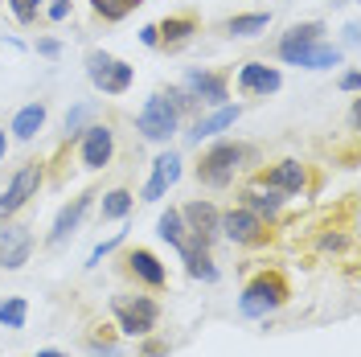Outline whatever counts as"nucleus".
Masks as SVG:
<instances>
[{"mask_svg":"<svg viewBox=\"0 0 361 357\" xmlns=\"http://www.w3.org/2000/svg\"><path fill=\"white\" fill-rule=\"evenodd\" d=\"M288 279L279 275V271H263V275H255L247 288H243V296H238V313L247 316V320H263V316H271L275 308H283L288 304Z\"/></svg>","mask_w":361,"mask_h":357,"instance_id":"f257e3e1","label":"nucleus"},{"mask_svg":"<svg viewBox=\"0 0 361 357\" xmlns=\"http://www.w3.org/2000/svg\"><path fill=\"white\" fill-rule=\"evenodd\" d=\"M250 157H255V148H247V144L218 140V144H214V148L202 157V164H197V177H202L209 189H226V185L234 181V173H238V169H247Z\"/></svg>","mask_w":361,"mask_h":357,"instance_id":"f03ea898","label":"nucleus"},{"mask_svg":"<svg viewBox=\"0 0 361 357\" xmlns=\"http://www.w3.org/2000/svg\"><path fill=\"white\" fill-rule=\"evenodd\" d=\"M111 313L119 320V333L123 337H148L160 320L157 300H148V296H115Z\"/></svg>","mask_w":361,"mask_h":357,"instance_id":"7ed1b4c3","label":"nucleus"},{"mask_svg":"<svg viewBox=\"0 0 361 357\" xmlns=\"http://www.w3.org/2000/svg\"><path fill=\"white\" fill-rule=\"evenodd\" d=\"M87 78L103 90V95H123V90L132 87L135 70L128 66V62L111 58V54H103V49H90L87 54Z\"/></svg>","mask_w":361,"mask_h":357,"instance_id":"20e7f679","label":"nucleus"},{"mask_svg":"<svg viewBox=\"0 0 361 357\" xmlns=\"http://www.w3.org/2000/svg\"><path fill=\"white\" fill-rule=\"evenodd\" d=\"M177 119L180 115L173 111V103L164 95H152V99H144V107L135 115V132L144 135V140H152V144H160V140H169V135L177 132Z\"/></svg>","mask_w":361,"mask_h":357,"instance_id":"39448f33","label":"nucleus"},{"mask_svg":"<svg viewBox=\"0 0 361 357\" xmlns=\"http://www.w3.org/2000/svg\"><path fill=\"white\" fill-rule=\"evenodd\" d=\"M37 189H42V164H25V169H17L13 181H8V189L0 193V218H13L29 198H37Z\"/></svg>","mask_w":361,"mask_h":357,"instance_id":"423d86ee","label":"nucleus"},{"mask_svg":"<svg viewBox=\"0 0 361 357\" xmlns=\"http://www.w3.org/2000/svg\"><path fill=\"white\" fill-rule=\"evenodd\" d=\"M180 222H185V230H189V238L202 243V246H209L218 234H222V214H218L209 201H189V205L180 210Z\"/></svg>","mask_w":361,"mask_h":357,"instance_id":"0eeeda50","label":"nucleus"},{"mask_svg":"<svg viewBox=\"0 0 361 357\" xmlns=\"http://www.w3.org/2000/svg\"><path fill=\"white\" fill-rule=\"evenodd\" d=\"M180 90H185L193 103H205V107H222L226 99H230L226 78L222 74H214V70H189L185 83H180Z\"/></svg>","mask_w":361,"mask_h":357,"instance_id":"6e6552de","label":"nucleus"},{"mask_svg":"<svg viewBox=\"0 0 361 357\" xmlns=\"http://www.w3.org/2000/svg\"><path fill=\"white\" fill-rule=\"evenodd\" d=\"M222 234L230 238V243H238V246H255V243H263V238H267L263 218H259V214H250L247 205L222 214Z\"/></svg>","mask_w":361,"mask_h":357,"instance_id":"1a4fd4ad","label":"nucleus"},{"mask_svg":"<svg viewBox=\"0 0 361 357\" xmlns=\"http://www.w3.org/2000/svg\"><path fill=\"white\" fill-rule=\"evenodd\" d=\"M180 181V157L177 152H160L157 160H152V177L144 181V189H140V198L144 201H160L173 185Z\"/></svg>","mask_w":361,"mask_h":357,"instance_id":"9d476101","label":"nucleus"},{"mask_svg":"<svg viewBox=\"0 0 361 357\" xmlns=\"http://www.w3.org/2000/svg\"><path fill=\"white\" fill-rule=\"evenodd\" d=\"M29 250H33V234L29 226H4L0 230V267L17 271L29 263Z\"/></svg>","mask_w":361,"mask_h":357,"instance_id":"9b49d317","label":"nucleus"},{"mask_svg":"<svg viewBox=\"0 0 361 357\" xmlns=\"http://www.w3.org/2000/svg\"><path fill=\"white\" fill-rule=\"evenodd\" d=\"M115 152V132L107 123H90L82 132V164L87 169H107Z\"/></svg>","mask_w":361,"mask_h":357,"instance_id":"f8f14e48","label":"nucleus"},{"mask_svg":"<svg viewBox=\"0 0 361 357\" xmlns=\"http://www.w3.org/2000/svg\"><path fill=\"white\" fill-rule=\"evenodd\" d=\"M283 87V74L275 66H263V62H247L238 70V90L243 95H275Z\"/></svg>","mask_w":361,"mask_h":357,"instance_id":"ddd939ff","label":"nucleus"},{"mask_svg":"<svg viewBox=\"0 0 361 357\" xmlns=\"http://www.w3.org/2000/svg\"><path fill=\"white\" fill-rule=\"evenodd\" d=\"M238 115H243V107L234 103H222V107H214L209 115H202L197 123H193V132H189V144H202V140H214V135H222L226 128H234L238 123Z\"/></svg>","mask_w":361,"mask_h":357,"instance_id":"4468645a","label":"nucleus"},{"mask_svg":"<svg viewBox=\"0 0 361 357\" xmlns=\"http://www.w3.org/2000/svg\"><path fill=\"white\" fill-rule=\"evenodd\" d=\"M304 164H300V160H279V164H275V169H267V173H263V189H275V193H283V198H288V193H300V189H304Z\"/></svg>","mask_w":361,"mask_h":357,"instance_id":"2eb2a0df","label":"nucleus"},{"mask_svg":"<svg viewBox=\"0 0 361 357\" xmlns=\"http://www.w3.org/2000/svg\"><path fill=\"white\" fill-rule=\"evenodd\" d=\"M90 198H94V193H82V198H74L70 205H62V210H58V218H54V230H49V243H54V246L66 243L70 234L78 230V222L87 218V210H90Z\"/></svg>","mask_w":361,"mask_h":357,"instance_id":"dca6fc26","label":"nucleus"},{"mask_svg":"<svg viewBox=\"0 0 361 357\" xmlns=\"http://www.w3.org/2000/svg\"><path fill=\"white\" fill-rule=\"evenodd\" d=\"M324 42V25L320 21H304V25H292L288 33H283V42H279V58L283 62H292L300 49H308V45Z\"/></svg>","mask_w":361,"mask_h":357,"instance_id":"f3484780","label":"nucleus"},{"mask_svg":"<svg viewBox=\"0 0 361 357\" xmlns=\"http://www.w3.org/2000/svg\"><path fill=\"white\" fill-rule=\"evenodd\" d=\"M177 250H180V259H185V271H189L193 279H205V284H214V279H218V267H214V259H209V246L185 238Z\"/></svg>","mask_w":361,"mask_h":357,"instance_id":"a211bd4d","label":"nucleus"},{"mask_svg":"<svg viewBox=\"0 0 361 357\" xmlns=\"http://www.w3.org/2000/svg\"><path fill=\"white\" fill-rule=\"evenodd\" d=\"M128 267H132L135 279H144L148 288H164V279H169V271L160 263L152 250H144V246H135L132 255H128Z\"/></svg>","mask_w":361,"mask_h":357,"instance_id":"6ab92c4d","label":"nucleus"},{"mask_svg":"<svg viewBox=\"0 0 361 357\" xmlns=\"http://www.w3.org/2000/svg\"><path fill=\"white\" fill-rule=\"evenodd\" d=\"M337 62H341V49L329 45V42H316V45L300 49V54L292 58V66H304V70H333Z\"/></svg>","mask_w":361,"mask_h":357,"instance_id":"aec40b11","label":"nucleus"},{"mask_svg":"<svg viewBox=\"0 0 361 357\" xmlns=\"http://www.w3.org/2000/svg\"><path fill=\"white\" fill-rule=\"evenodd\" d=\"M42 128H45V103H29V107H21L17 119H13V135H17V140H33Z\"/></svg>","mask_w":361,"mask_h":357,"instance_id":"412c9836","label":"nucleus"},{"mask_svg":"<svg viewBox=\"0 0 361 357\" xmlns=\"http://www.w3.org/2000/svg\"><path fill=\"white\" fill-rule=\"evenodd\" d=\"M243 205H247L250 214H259V218H275L283 210V193H275V189H250V193H243Z\"/></svg>","mask_w":361,"mask_h":357,"instance_id":"4be33fe9","label":"nucleus"},{"mask_svg":"<svg viewBox=\"0 0 361 357\" xmlns=\"http://www.w3.org/2000/svg\"><path fill=\"white\" fill-rule=\"evenodd\" d=\"M271 25V13H243V17H230L226 21V33L230 37H259Z\"/></svg>","mask_w":361,"mask_h":357,"instance_id":"5701e85b","label":"nucleus"},{"mask_svg":"<svg viewBox=\"0 0 361 357\" xmlns=\"http://www.w3.org/2000/svg\"><path fill=\"white\" fill-rule=\"evenodd\" d=\"M193 29H197L193 17H169L164 25H157V33H160V42H164V45H185Z\"/></svg>","mask_w":361,"mask_h":357,"instance_id":"b1692460","label":"nucleus"},{"mask_svg":"<svg viewBox=\"0 0 361 357\" xmlns=\"http://www.w3.org/2000/svg\"><path fill=\"white\" fill-rule=\"evenodd\" d=\"M157 234L169 246H180L185 238H189V230H185V222H180V210H164V214H160L157 218Z\"/></svg>","mask_w":361,"mask_h":357,"instance_id":"393cba45","label":"nucleus"},{"mask_svg":"<svg viewBox=\"0 0 361 357\" xmlns=\"http://www.w3.org/2000/svg\"><path fill=\"white\" fill-rule=\"evenodd\" d=\"M128 214H132V193H128V189L103 193V222H119V218H128Z\"/></svg>","mask_w":361,"mask_h":357,"instance_id":"a878e982","label":"nucleus"},{"mask_svg":"<svg viewBox=\"0 0 361 357\" xmlns=\"http://www.w3.org/2000/svg\"><path fill=\"white\" fill-rule=\"evenodd\" d=\"M25 316H29L25 296H4V300H0V325H4V329H25Z\"/></svg>","mask_w":361,"mask_h":357,"instance_id":"bb28decb","label":"nucleus"},{"mask_svg":"<svg viewBox=\"0 0 361 357\" xmlns=\"http://www.w3.org/2000/svg\"><path fill=\"white\" fill-rule=\"evenodd\" d=\"M135 4H140V0H90V8H94L103 21H123Z\"/></svg>","mask_w":361,"mask_h":357,"instance_id":"cd10ccee","label":"nucleus"},{"mask_svg":"<svg viewBox=\"0 0 361 357\" xmlns=\"http://www.w3.org/2000/svg\"><path fill=\"white\" fill-rule=\"evenodd\" d=\"M90 111H94V103H78V107H70V115H66V132H70V135H82V132H87L82 123L90 119Z\"/></svg>","mask_w":361,"mask_h":357,"instance_id":"c85d7f7f","label":"nucleus"},{"mask_svg":"<svg viewBox=\"0 0 361 357\" xmlns=\"http://www.w3.org/2000/svg\"><path fill=\"white\" fill-rule=\"evenodd\" d=\"M8 8H13V17H17L21 25H33V21H37L42 0H8Z\"/></svg>","mask_w":361,"mask_h":357,"instance_id":"c756f323","label":"nucleus"},{"mask_svg":"<svg viewBox=\"0 0 361 357\" xmlns=\"http://www.w3.org/2000/svg\"><path fill=\"white\" fill-rule=\"evenodd\" d=\"M123 243V230H119V234H111V238H107V243H99L94 246V250H90V259H87V267H99V263H103V259H107V255H111L115 246Z\"/></svg>","mask_w":361,"mask_h":357,"instance_id":"7c9ffc66","label":"nucleus"},{"mask_svg":"<svg viewBox=\"0 0 361 357\" xmlns=\"http://www.w3.org/2000/svg\"><path fill=\"white\" fill-rule=\"evenodd\" d=\"M90 357H123V349L111 345V341H103V345H99V341H90Z\"/></svg>","mask_w":361,"mask_h":357,"instance_id":"2f4dec72","label":"nucleus"},{"mask_svg":"<svg viewBox=\"0 0 361 357\" xmlns=\"http://www.w3.org/2000/svg\"><path fill=\"white\" fill-rule=\"evenodd\" d=\"M45 13H49V21H66V17H70V0H49V8H45Z\"/></svg>","mask_w":361,"mask_h":357,"instance_id":"473e14b6","label":"nucleus"},{"mask_svg":"<svg viewBox=\"0 0 361 357\" xmlns=\"http://www.w3.org/2000/svg\"><path fill=\"white\" fill-rule=\"evenodd\" d=\"M37 54H45V58H58V54H62V42H58V37H42V42H37Z\"/></svg>","mask_w":361,"mask_h":357,"instance_id":"72a5a7b5","label":"nucleus"},{"mask_svg":"<svg viewBox=\"0 0 361 357\" xmlns=\"http://www.w3.org/2000/svg\"><path fill=\"white\" fill-rule=\"evenodd\" d=\"M357 83H361L357 70H345V74H341V90H349V95H353V90H357Z\"/></svg>","mask_w":361,"mask_h":357,"instance_id":"f704fd0d","label":"nucleus"},{"mask_svg":"<svg viewBox=\"0 0 361 357\" xmlns=\"http://www.w3.org/2000/svg\"><path fill=\"white\" fill-rule=\"evenodd\" d=\"M140 42H144V45H160V33H157V25H144V29H140Z\"/></svg>","mask_w":361,"mask_h":357,"instance_id":"c9c22d12","label":"nucleus"},{"mask_svg":"<svg viewBox=\"0 0 361 357\" xmlns=\"http://www.w3.org/2000/svg\"><path fill=\"white\" fill-rule=\"evenodd\" d=\"M320 246H324V250H341V246H345V238H341V234H329Z\"/></svg>","mask_w":361,"mask_h":357,"instance_id":"e433bc0d","label":"nucleus"},{"mask_svg":"<svg viewBox=\"0 0 361 357\" xmlns=\"http://www.w3.org/2000/svg\"><path fill=\"white\" fill-rule=\"evenodd\" d=\"M357 33H361L357 25H345V45H357V42H361Z\"/></svg>","mask_w":361,"mask_h":357,"instance_id":"4c0bfd02","label":"nucleus"},{"mask_svg":"<svg viewBox=\"0 0 361 357\" xmlns=\"http://www.w3.org/2000/svg\"><path fill=\"white\" fill-rule=\"evenodd\" d=\"M164 349H169V345H160V341H148V345H144V353H148V357H157V353H164Z\"/></svg>","mask_w":361,"mask_h":357,"instance_id":"58836bf2","label":"nucleus"},{"mask_svg":"<svg viewBox=\"0 0 361 357\" xmlns=\"http://www.w3.org/2000/svg\"><path fill=\"white\" fill-rule=\"evenodd\" d=\"M4 148H8V140H4V128H0V160H4Z\"/></svg>","mask_w":361,"mask_h":357,"instance_id":"ea45409f","label":"nucleus"},{"mask_svg":"<svg viewBox=\"0 0 361 357\" xmlns=\"http://www.w3.org/2000/svg\"><path fill=\"white\" fill-rule=\"evenodd\" d=\"M37 357H66V353H58V349H42Z\"/></svg>","mask_w":361,"mask_h":357,"instance_id":"a19ab883","label":"nucleus"}]
</instances>
